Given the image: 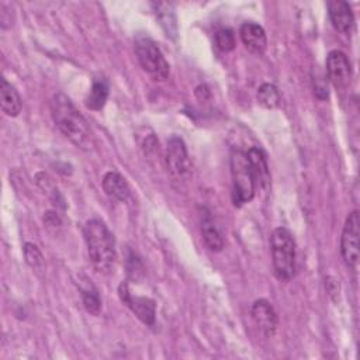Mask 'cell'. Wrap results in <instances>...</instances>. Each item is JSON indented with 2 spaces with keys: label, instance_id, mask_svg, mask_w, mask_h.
Returning <instances> with one entry per match:
<instances>
[{
  "label": "cell",
  "instance_id": "3",
  "mask_svg": "<svg viewBox=\"0 0 360 360\" xmlns=\"http://www.w3.org/2000/svg\"><path fill=\"white\" fill-rule=\"evenodd\" d=\"M231 176H232V202L240 207L255 197L256 176L246 152L233 149L231 152Z\"/></svg>",
  "mask_w": 360,
  "mask_h": 360
},
{
  "label": "cell",
  "instance_id": "12",
  "mask_svg": "<svg viewBox=\"0 0 360 360\" xmlns=\"http://www.w3.org/2000/svg\"><path fill=\"white\" fill-rule=\"evenodd\" d=\"M239 35L245 48L256 55H262L267 46L266 32L262 25L256 22H243L239 30Z\"/></svg>",
  "mask_w": 360,
  "mask_h": 360
},
{
  "label": "cell",
  "instance_id": "13",
  "mask_svg": "<svg viewBox=\"0 0 360 360\" xmlns=\"http://www.w3.org/2000/svg\"><path fill=\"white\" fill-rule=\"evenodd\" d=\"M101 186L104 193L115 201H127L131 195L129 186L127 180L115 170L107 172L101 180Z\"/></svg>",
  "mask_w": 360,
  "mask_h": 360
},
{
  "label": "cell",
  "instance_id": "17",
  "mask_svg": "<svg viewBox=\"0 0 360 360\" xmlns=\"http://www.w3.org/2000/svg\"><path fill=\"white\" fill-rule=\"evenodd\" d=\"M248 159L252 165V169L256 176V183L260 187H266L270 181V173H269V166H267V159L266 155L263 153L262 149L259 148H250L248 152Z\"/></svg>",
  "mask_w": 360,
  "mask_h": 360
},
{
  "label": "cell",
  "instance_id": "2",
  "mask_svg": "<svg viewBox=\"0 0 360 360\" xmlns=\"http://www.w3.org/2000/svg\"><path fill=\"white\" fill-rule=\"evenodd\" d=\"M83 236L93 267L98 273L108 274L117 259L114 235L101 219L93 218L84 224Z\"/></svg>",
  "mask_w": 360,
  "mask_h": 360
},
{
  "label": "cell",
  "instance_id": "6",
  "mask_svg": "<svg viewBox=\"0 0 360 360\" xmlns=\"http://www.w3.org/2000/svg\"><path fill=\"white\" fill-rule=\"evenodd\" d=\"M359 235H360V217L359 211H352L343 225L340 236V253L346 266L356 269L359 263Z\"/></svg>",
  "mask_w": 360,
  "mask_h": 360
},
{
  "label": "cell",
  "instance_id": "7",
  "mask_svg": "<svg viewBox=\"0 0 360 360\" xmlns=\"http://www.w3.org/2000/svg\"><path fill=\"white\" fill-rule=\"evenodd\" d=\"M120 300L135 314V316L145 325L152 326L156 318V305L155 301L148 297L132 295L127 281H122L118 285Z\"/></svg>",
  "mask_w": 360,
  "mask_h": 360
},
{
  "label": "cell",
  "instance_id": "9",
  "mask_svg": "<svg viewBox=\"0 0 360 360\" xmlns=\"http://www.w3.org/2000/svg\"><path fill=\"white\" fill-rule=\"evenodd\" d=\"M166 166L167 170L172 173V176L181 179L188 174L190 172V160L187 155L186 143L179 136H172L167 141L166 148Z\"/></svg>",
  "mask_w": 360,
  "mask_h": 360
},
{
  "label": "cell",
  "instance_id": "11",
  "mask_svg": "<svg viewBox=\"0 0 360 360\" xmlns=\"http://www.w3.org/2000/svg\"><path fill=\"white\" fill-rule=\"evenodd\" d=\"M328 14L332 25L342 34H349L354 25V15L349 3L343 0L328 1Z\"/></svg>",
  "mask_w": 360,
  "mask_h": 360
},
{
  "label": "cell",
  "instance_id": "23",
  "mask_svg": "<svg viewBox=\"0 0 360 360\" xmlns=\"http://www.w3.org/2000/svg\"><path fill=\"white\" fill-rule=\"evenodd\" d=\"M325 287H326V291L329 292V295H333V294L339 292V284L333 277H326L325 278Z\"/></svg>",
  "mask_w": 360,
  "mask_h": 360
},
{
  "label": "cell",
  "instance_id": "10",
  "mask_svg": "<svg viewBox=\"0 0 360 360\" xmlns=\"http://www.w3.org/2000/svg\"><path fill=\"white\" fill-rule=\"evenodd\" d=\"M250 315L253 322L256 323V326L267 336L271 338L276 330H277V325H278V318L277 314L273 308V305L264 300H256L250 308Z\"/></svg>",
  "mask_w": 360,
  "mask_h": 360
},
{
  "label": "cell",
  "instance_id": "20",
  "mask_svg": "<svg viewBox=\"0 0 360 360\" xmlns=\"http://www.w3.org/2000/svg\"><path fill=\"white\" fill-rule=\"evenodd\" d=\"M22 250H24L25 262H27V264H28L31 269L38 270V271L44 270V266H45L44 256H42V253H41V250L38 249L37 245L27 242V243L24 245Z\"/></svg>",
  "mask_w": 360,
  "mask_h": 360
},
{
  "label": "cell",
  "instance_id": "8",
  "mask_svg": "<svg viewBox=\"0 0 360 360\" xmlns=\"http://www.w3.org/2000/svg\"><path fill=\"white\" fill-rule=\"evenodd\" d=\"M326 75L335 89H346L350 84L352 65L345 52L335 49L328 53Z\"/></svg>",
  "mask_w": 360,
  "mask_h": 360
},
{
  "label": "cell",
  "instance_id": "1",
  "mask_svg": "<svg viewBox=\"0 0 360 360\" xmlns=\"http://www.w3.org/2000/svg\"><path fill=\"white\" fill-rule=\"evenodd\" d=\"M51 114L59 131L77 148L90 150L94 146L89 122L68 96L63 93L53 96L51 101Z\"/></svg>",
  "mask_w": 360,
  "mask_h": 360
},
{
  "label": "cell",
  "instance_id": "18",
  "mask_svg": "<svg viewBox=\"0 0 360 360\" xmlns=\"http://www.w3.org/2000/svg\"><path fill=\"white\" fill-rule=\"evenodd\" d=\"M257 101L267 110L277 108L280 105L278 89L271 83H263L257 90Z\"/></svg>",
  "mask_w": 360,
  "mask_h": 360
},
{
  "label": "cell",
  "instance_id": "4",
  "mask_svg": "<svg viewBox=\"0 0 360 360\" xmlns=\"http://www.w3.org/2000/svg\"><path fill=\"white\" fill-rule=\"evenodd\" d=\"M270 250L274 274L281 281H290L295 271V242L291 232L283 226L270 233Z\"/></svg>",
  "mask_w": 360,
  "mask_h": 360
},
{
  "label": "cell",
  "instance_id": "19",
  "mask_svg": "<svg viewBox=\"0 0 360 360\" xmlns=\"http://www.w3.org/2000/svg\"><path fill=\"white\" fill-rule=\"evenodd\" d=\"M80 295L84 309L90 315H98L101 311V300L97 290L91 284L87 287H80Z\"/></svg>",
  "mask_w": 360,
  "mask_h": 360
},
{
  "label": "cell",
  "instance_id": "15",
  "mask_svg": "<svg viewBox=\"0 0 360 360\" xmlns=\"http://www.w3.org/2000/svg\"><path fill=\"white\" fill-rule=\"evenodd\" d=\"M201 233L207 248L212 252H221L224 249V239L222 235L215 225L210 212H205L201 218Z\"/></svg>",
  "mask_w": 360,
  "mask_h": 360
},
{
  "label": "cell",
  "instance_id": "14",
  "mask_svg": "<svg viewBox=\"0 0 360 360\" xmlns=\"http://www.w3.org/2000/svg\"><path fill=\"white\" fill-rule=\"evenodd\" d=\"M0 104L3 112L8 117H17L22 108V101L18 91L6 79H1L0 82Z\"/></svg>",
  "mask_w": 360,
  "mask_h": 360
},
{
  "label": "cell",
  "instance_id": "16",
  "mask_svg": "<svg viewBox=\"0 0 360 360\" xmlns=\"http://www.w3.org/2000/svg\"><path fill=\"white\" fill-rule=\"evenodd\" d=\"M108 93H110V86H108L107 79L94 77L91 89L86 97V107L93 111L101 110L105 105Z\"/></svg>",
  "mask_w": 360,
  "mask_h": 360
},
{
  "label": "cell",
  "instance_id": "21",
  "mask_svg": "<svg viewBox=\"0 0 360 360\" xmlns=\"http://www.w3.org/2000/svg\"><path fill=\"white\" fill-rule=\"evenodd\" d=\"M215 45L222 52H229L235 48V35L232 30L222 28L215 32Z\"/></svg>",
  "mask_w": 360,
  "mask_h": 360
},
{
  "label": "cell",
  "instance_id": "22",
  "mask_svg": "<svg viewBox=\"0 0 360 360\" xmlns=\"http://www.w3.org/2000/svg\"><path fill=\"white\" fill-rule=\"evenodd\" d=\"M314 93L319 100H326L329 97L326 82L322 77L314 79Z\"/></svg>",
  "mask_w": 360,
  "mask_h": 360
},
{
  "label": "cell",
  "instance_id": "5",
  "mask_svg": "<svg viewBox=\"0 0 360 360\" xmlns=\"http://www.w3.org/2000/svg\"><path fill=\"white\" fill-rule=\"evenodd\" d=\"M135 53L141 68L155 80H165L169 76V63L153 39L145 35L135 38Z\"/></svg>",
  "mask_w": 360,
  "mask_h": 360
}]
</instances>
